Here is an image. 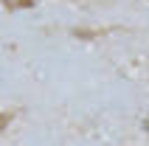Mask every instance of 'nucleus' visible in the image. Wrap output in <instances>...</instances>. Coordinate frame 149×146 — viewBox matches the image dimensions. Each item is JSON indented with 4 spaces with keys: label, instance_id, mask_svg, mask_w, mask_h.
<instances>
[{
    "label": "nucleus",
    "instance_id": "nucleus-1",
    "mask_svg": "<svg viewBox=\"0 0 149 146\" xmlns=\"http://www.w3.org/2000/svg\"><path fill=\"white\" fill-rule=\"evenodd\" d=\"M3 6H6L8 11H17V8H34L37 3H34V0H3Z\"/></svg>",
    "mask_w": 149,
    "mask_h": 146
},
{
    "label": "nucleus",
    "instance_id": "nucleus-2",
    "mask_svg": "<svg viewBox=\"0 0 149 146\" xmlns=\"http://www.w3.org/2000/svg\"><path fill=\"white\" fill-rule=\"evenodd\" d=\"M146 129H149V121H146Z\"/></svg>",
    "mask_w": 149,
    "mask_h": 146
}]
</instances>
